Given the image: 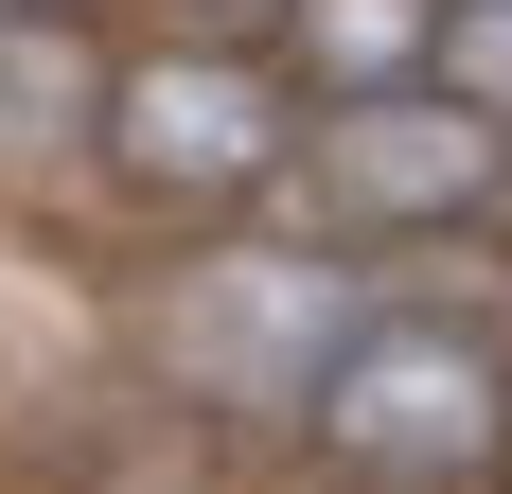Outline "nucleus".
<instances>
[{"mask_svg": "<svg viewBox=\"0 0 512 494\" xmlns=\"http://www.w3.org/2000/svg\"><path fill=\"white\" fill-rule=\"evenodd\" d=\"M301 459L336 494H512V318L442 283H371L301 406Z\"/></svg>", "mask_w": 512, "mask_h": 494, "instance_id": "f03ea898", "label": "nucleus"}, {"mask_svg": "<svg viewBox=\"0 0 512 494\" xmlns=\"http://www.w3.org/2000/svg\"><path fill=\"white\" fill-rule=\"evenodd\" d=\"M371 247L336 230H195L177 265H142L124 283V353H142V406H177V424H212V442H301L318 371H336V336L371 318Z\"/></svg>", "mask_w": 512, "mask_h": 494, "instance_id": "f257e3e1", "label": "nucleus"}, {"mask_svg": "<svg viewBox=\"0 0 512 494\" xmlns=\"http://www.w3.org/2000/svg\"><path fill=\"white\" fill-rule=\"evenodd\" d=\"M424 71H442L477 124H512V0H442V18H424Z\"/></svg>", "mask_w": 512, "mask_h": 494, "instance_id": "423d86ee", "label": "nucleus"}, {"mask_svg": "<svg viewBox=\"0 0 512 494\" xmlns=\"http://www.w3.org/2000/svg\"><path fill=\"white\" fill-rule=\"evenodd\" d=\"M283 195H301L336 247L407 265V247H460L477 212L512 195V124H477L442 71H389V89H318L301 177H283Z\"/></svg>", "mask_w": 512, "mask_h": 494, "instance_id": "20e7f679", "label": "nucleus"}, {"mask_svg": "<svg viewBox=\"0 0 512 494\" xmlns=\"http://www.w3.org/2000/svg\"><path fill=\"white\" fill-rule=\"evenodd\" d=\"M89 124H106V36H89V0H0V195L71 177Z\"/></svg>", "mask_w": 512, "mask_h": 494, "instance_id": "39448f33", "label": "nucleus"}, {"mask_svg": "<svg viewBox=\"0 0 512 494\" xmlns=\"http://www.w3.org/2000/svg\"><path fill=\"white\" fill-rule=\"evenodd\" d=\"M301 124L318 89L283 71L265 36H230V18H195L177 53H106V195L142 212V230H230V212H265L283 177H301Z\"/></svg>", "mask_w": 512, "mask_h": 494, "instance_id": "7ed1b4c3", "label": "nucleus"}, {"mask_svg": "<svg viewBox=\"0 0 512 494\" xmlns=\"http://www.w3.org/2000/svg\"><path fill=\"white\" fill-rule=\"evenodd\" d=\"M195 18H230V36H265V18H301V0H195Z\"/></svg>", "mask_w": 512, "mask_h": 494, "instance_id": "0eeeda50", "label": "nucleus"}]
</instances>
